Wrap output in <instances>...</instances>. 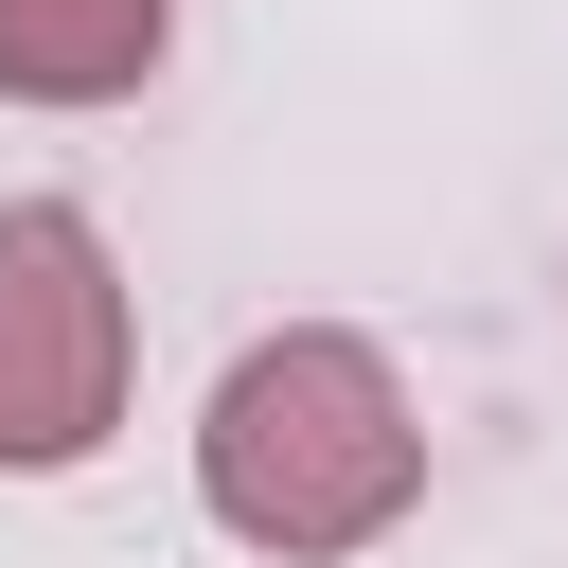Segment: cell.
<instances>
[{
  "instance_id": "obj_1",
  "label": "cell",
  "mask_w": 568,
  "mask_h": 568,
  "mask_svg": "<svg viewBox=\"0 0 568 568\" xmlns=\"http://www.w3.org/2000/svg\"><path fill=\"white\" fill-rule=\"evenodd\" d=\"M195 497L231 550L266 568H337V550H390L408 497H426V408L390 373V337L355 320H284L213 373L195 408Z\"/></svg>"
},
{
  "instance_id": "obj_2",
  "label": "cell",
  "mask_w": 568,
  "mask_h": 568,
  "mask_svg": "<svg viewBox=\"0 0 568 568\" xmlns=\"http://www.w3.org/2000/svg\"><path fill=\"white\" fill-rule=\"evenodd\" d=\"M124 390H142V302L106 266V231L71 195H18L0 213V479L106 462Z\"/></svg>"
},
{
  "instance_id": "obj_3",
  "label": "cell",
  "mask_w": 568,
  "mask_h": 568,
  "mask_svg": "<svg viewBox=\"0 0 568 568\" xmlns=\"http://www.w3.org/2000/svg\"><path fill=\"white\" fill-rule=\"evenodd\" d=\"M178 53V0H0V106H124Z\"/></svg>"
}]
</instances>
